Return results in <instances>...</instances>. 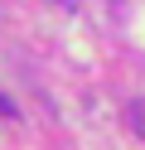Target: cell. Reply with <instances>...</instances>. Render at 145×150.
<instances>
[{"label":"cell","instance_id":"1","mask_svg":"<svg viewBox=\"0 0 145 150\" xmlns=\"http://www.w3.org/2000/svg\"><path fill=\"white\" fill-rule=\"evenodd\" d=\"M0 111H5V116H10V111H15V102H10V97H0Z\"/></svg>","mask_w":145,"mask_h":150}]
</instances>
